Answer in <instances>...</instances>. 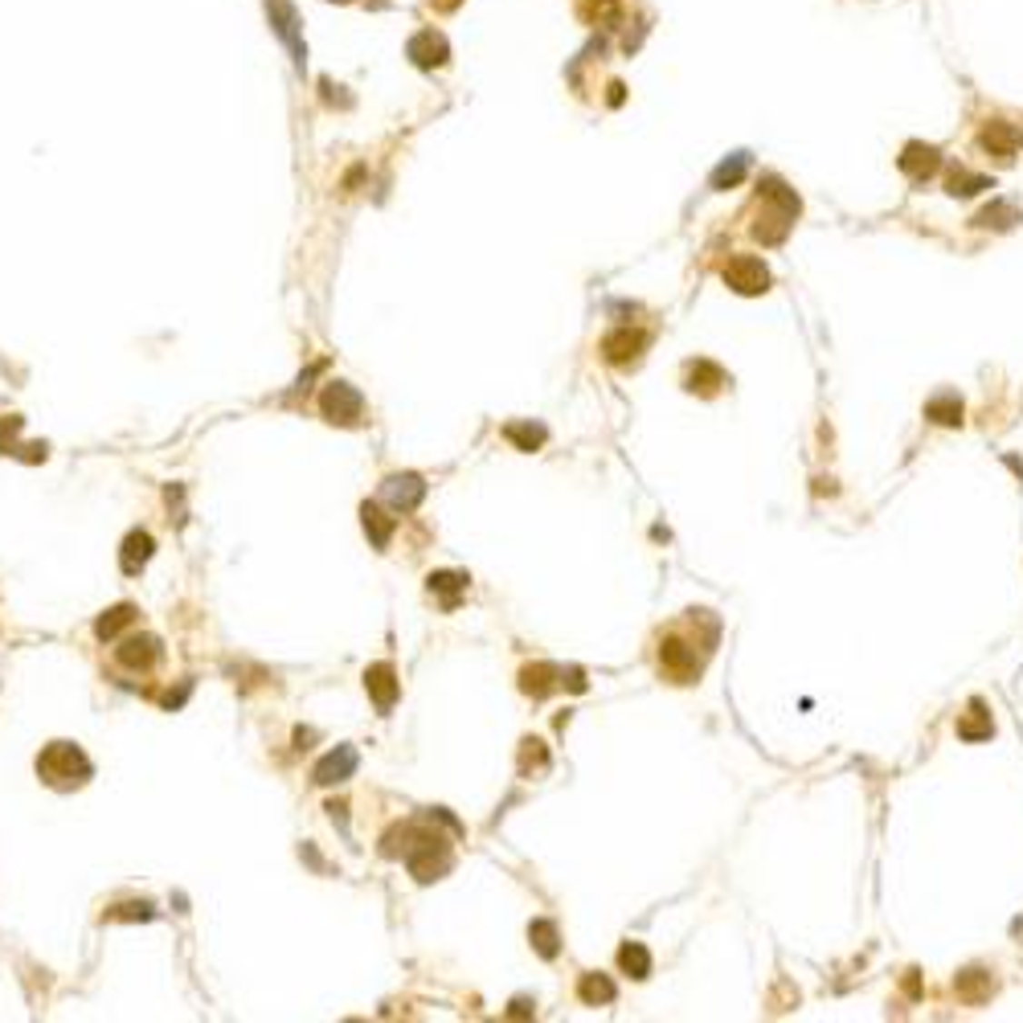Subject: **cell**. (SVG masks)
<instances>
[{"label":"cell","mask_w":1023,"mask_h":1023,"mask_svg":"<svg viewBox=\"0 0 1023 1023\" xmlns=\"http://www.w3.org/2000/svg\"><path fill=\"white\" fill-rule=\"evenodd\" d=\"M364 688H369L372 704H377L381 712L393 709L397 692H402V684H397V676H393V668H389V663H372V668L364 671Z\"/></svg>","instance_id":"cell-13"},{"label":"cell","mask_w":1023,"mask_h":1023,"mask_svg":"<svg viewBox=\"0 0 1023 1023\" xmlns=\"http://www.w3.org/2000/svg\"><path fill=\"white\" fill-rule=\"evenodd\" d=\"M557 676H561V671H557L553 663H529V668L521 671V688L532 696V700H545V696L557 688Z\"/></svg>","instance_id":"cell-18"},{"label":"cell","mask_w":1023,"mask_h":1023,"mask_svg":"<svg viewBox=\"0 0 1023 1023\" xmlns=\"http://www.w3.org/2000/svg\"><path fill=\"white\" fill-rule=\"evenodd\" d=\"M132 622H135V606H127V602L124 606H111V611L94 622V635H99V639H115L119 631L132 627Z\"/></svg>","instance_id":"cell-29"},{"label":"cell","mask_w":1023,"mask_h":1023,"mask_svg":"<svg viewBox=\"0 0 1023 1023\" xmlns=\"http://www.w3.org/2000/svg\"><path fill=\"white\" fill-rule=\"evenodd\" d=\"M925 418H933L938 426H962V402L954 393H941L925 405Z\"/></svg>","instance_id":"cell-27"},{"label":"cell","mask_w":1023,"mask_h":1023,"mask_svg":"<svg viewBox=\"0 0 1023 1023\" xmlns=\"http://www.w3.org/2000/svg\"><path fill=\"white\" fill-rule=\"evenodd\" d=\"M529 941H532V949H537L541 958H557V949H561V938H557V925L553 921H532L529 925Z\"/></svg>","instance_id":"cell-30"},{"label":"cell","mask_w":1023,"mask_h":1023,"mask_svg":"<svg viewBox=\"0 0 1023 1023\" xmlns=\"http://www.w3.org/2000/svg\"><path fill=\"white\" fill-rule=\"evenodd\" d=\"M295 741H299V750H307V741H312V729H299Z\"/></svg>","instance_id":"cell-37"},{"label":"cell","mask_w":1023,"mask_h":1023,"mask_svg":"<svg viewBox=\"0 0 1023 1023\" xmlns=\"http://www.w3.org/2000/svg\"><path fill=\"white\" fill-rule=\"evenodd\" d=\"M982 189H995V184H990L987 176L970 173V168H954V173L946 176V193H949V197H974V193H982Z\"/></svg>","instance_id":"cell-25"},{"label":"cell","mask_w":1023,"mask_h":1023,"mask_svg":"<svg viewBox=\"0 0 1023 1023\" xmlns=\"http://www.w3.org/2000/svg\"><path fill=\"white\" fill-rule=\"evenodd\" d=\"M660 668L668 671V680H676V684H692L704 668V651H696V643H688V639L671 635L660 643Z\"/></svg>","instance_id":"cell-3"},{"label":"cell","mask_w":1023,"mask_h":1023,"mask_svg":"<svg viewBox=\"0 0 1023 1023\" xmlns=\"http://www.w3.org/2000/svg\"><path fill=\"white\" fill-rule=\"evenodd\" d=\"M266 13H271L274 34H279L283 42H287V50L295 54V66H303L307 45H303V37H299V13H295V5H291V0H266Z\"/></svg>","instance_id":"cell-6"},{"label":"cell","mask_w":1023,"mask_h":1023,"mask_svg":"<svg viewBox=\"0 0 1023 1023\" xmlns=\"http://www.w3.org/2000/svg\"><path fill=\"white\" fill-rule=\"evenodd\" d=\"M938 168H941V152L933 148V144H921V140L905 144V152H900V173H905L913 184L929 181Z\"/></svg>","instance_id":"cell-8"},{"label":"cell","mask_w":1023,"mask_h":1023,"mask_svg":"<svg viewBox=\"0 0 1023 1023\" xmlns=\"http://www.w3.org/2000/svg\"><path fill=\"white\" fill-rule=\"evenodd\" d=\"M320 410L328 422H336V426H356L364 413V397L356 393L353 385H344V381H332L328 389L320 393Z\"/></svg>","instance_id":"cell-4"},{"label":"cell","mask_w":1023,"mask_h":1023,"mask_svg":"<svg viewBox=\"0 0 1023 1023\" xmlns=\"http://www.w3.org/2000/svg\"><path fill=\"white\" fill-rule=\"evenodd\" d=\"M37 774L54 790H74V786H83L91 778V758L74 741H54L37 753Z\"/></svg>","instance_id":"cell-1"},{"label":"cell","mask_w":1023,"mask_h":1023,"mask_svg":"<svg viewBox=\"0 0 1023 1023\" xmlns=\"http://www.w3.org/2000/svg\"><path fill=\"white\" fill-rule=\"evenodd\" d=\"M115 660L124 663L127 671H148L152 663L160 660V639H152V635H132V639H124V643L115 647Z\"/></svg>","instance_id":"cell-11"},{"label":"cell","mask_w":1023,"mask_h":1023,"mask_svg":"<svg viewBox=\"0 0 1023 1023\" xmlns=\"http://www.w3.org/2000/svg\"><path fill=\"white\" fill-rule=\"evenodd\" d=\"M978 144L990 152V156L1011 160L1015 152H1019V132H1015V127L1007 124V119H990V124L978 132Z\"/></svg>","instance_id":"cell-14"},{"label":"cell","mask_w":1023,"mask_h":1023,"mask_svg":"<svg viewBox=\"0 0 1023 1023\" xmlns=\"http://www.w3.org/2000/svg\"><path fill=\"white\" fill-rule=\"evenodd\" d=\"M725 283L737 291V295H761V291L770 287V271L758 263V258H733V263L725 266Z\"/></svg>","instance_id":"cell-7"},{"label":"cell","mask_w":1023,"mask_h":1023,"mask_svg":"<svg viewBox=\"0 0 1023 1023\" xmlns=\"http://www.w3.org/2000/svg\"><path fill=\"white\" fill-rule=\"evenodd\" d=\"M1019 222V214H1015V205H1007V201H995V205H987L978 217H974V225H982V230H1011V225Z\"/></svg>","instance_id":"cell-31"},{"label":"cell","mask_w":1023,"mask_h":1023,"mask_svg":"<svg viewBox=\"0 0 1023 1023\" xmlns=\"http://www.w3.org/2000/svg\"><path fill=\"white\" fill-rule=\"evenodd\" d=\"M647 348V336L639 328H614L611 336L602 340V356L611 364H635Z\"/></svg>","instance_id":"cell-9"},{"label":"cell","mask_w":1023,"mask_h":1023,"mask_svg":"<svg viewBox=\"0 0 1023 1023\" xmlns=\"http://www.w3.org/2000/svg\"><path fill=\"white\" fill-rule=\"evenodd\" d=\"M426 590L442 598L446 611H454V606H459V598H462V590H467V578H462V573L438 570V573H430V578H426Z\"/></svg>","instance_id":"cell-19"},{"label":"cell","mask_w":1023,"mask_h":1023,"mask_svg":"<svg viewBox=\"0 0 1023 1023\" xmlns=\"http://www.w3.org/2000/svg\"><path fill=\"white\" fill-rule=\"evenodd\" d=\"M152 549H156V541H152L144 529L127 532L124 549H119V565H124V573H140L144 565L152 561Z\"/></svg>","instance_id":"cell-16"},{"label":"cell","mask_w":1023,"mask_h":1023,"mask_svg":"<svg viewBox=\"0 0 1023 1023\" xmlns=\"http://www.w3.org/2000/svg\"><path fill=\"white\" fill-rule=\"evenodd\" d=\"M111 921H152L156 917V909L148 905V900H124V905L111 909Z\"/></svg>","instance_id":"cell-32"},{"label":"cell","mask_w":1023,"mask_h":1023,"mask_svg":"<svg viewBox=\"0 0 1023 1023\" xmlns=\"http://www.w3.org/2000/svg\"><path fill=\"white\" fill-rule=\"evenodd\" d=\"M958 998H962V1003H987L990 998V990H995V982H990V974L987 970H966V974H958Z\"/></svg>","instance_id":"cell-20"},{"label":"cell","mask_w":1023,"mask_h":1023,"mask_svg":"<svg viewBox=\"0 0 1023 1023\" xmlns=\"http://www.w3.org/2000/svg\"><path fill=\"white\" fill-rule=\"evenodd\" d=\"M745 173H750V152H733L729 160H720L712 168V189H733V184L745 181Z\"/></svg>","instance_id":"cell-21"},{"label":"cell","mask_w":1023,"mask_h":1023,"mask_svg":"<svg viewBox=\"0 0 1023 1023\" xmlns=\"http://www.w3.org/2000/svg\"><path fill=\"white\" fill-rule=\"evenodd\" d=\"M545 770L549 766V753H545V741H537V737H529L521 750V774H529V770Z\"/></svg>","instance_id":"cell-33"},{"label":"cell","mask_w":1023,"mask_h":1023,"mask_svg":"<svg viewBox=\"0 0 1023 1023\" xmlns=\"http://www.w3.org/2000/svg\"><path fill=\"white\" fill-rule=\"evenodd\" d=\"M361 524H364V532H369L372 549H385L389 541H393V532H397V521H393V516H385V508H381V503H364V508H361Z\"/></svg>","instance_id":"cell-17"},{"label":"cell","mask_w":1023,"mask_h":1023,"mask_svg":"<svg viewBox=\"0 0 1023 1023\" xmlns=\"http://www.w3.org/2000/svg\"><path fill=\"white\" fill-rule=\"evenodd\" d=\"M353 770H356V750L353 745H336L332 753H323V758L315 761L312 778L320 786H336V782H344V778H353Z\"/></svg>","instance_id":"cell-10"},{"label":"cell","mask_w":1023,"mask_h":1023,"mask_svg":"<svg viewBox=\"0 0 1023 1023\" xmlns=\"http://www.w3.org/2000/svg\"><path fill=\"white\" fill-rule=\"evenodd\" d=\"M410 831H413V827H410ZM402 856H405V868H410L422 884L438 880V876L451 868V848H446V839H442V835H434V831H413V843L402 851Z\"/></svg>","instance_id":"cell-2"},{"label":"cell","mask_w":1023,"mask_h":1023,"mask_svg":"<svg viewBox=\"0 0 1023 1023\" xmlns=\"http://www.w3.org/2000/svg\"><path fill=\"white\" fill-rule=\"evenodd\" d=\"M684 385L692 389V393H700V397H712L720 385H729V377H725V369H720V364H712V361H692V364H688Z\"/></svg>","instance_id":"cell-15"},{"label":"cell","mask_w":1023,"mask_h":1023,"mask_svg":"<svg viewBox=\"0 0 1023 1023\" xmlns=\"http://www.w3.org/2000/svg\"><path fill=\"white\" fill-rule=\"evenodd\" d=\"M578 13H581V21H586V25H619V21H622V5H619V0H581Z\"/></svg>","instance_id":"cell-24"},{"label":"cell","mask_w":1023,"mask_h":1023,"mask_svg":"<svg viewBox=\"0 0 1023 1023\" xmlns=\"http://www.w3.org/2000/svg\"><path fill=\"white\" fill-rule=\"evenodd\" d=\"M622 91H627L622 83H611V94H606V103H611V107H619V103H622Z\"/></svg>","instance_id":"cell-36"},{"label":"cell","mask_w":1023,"mask_h":1023,"mask_svg":"<svg viewBox=\"0 0 1023 1023\" xmlns=\"http://www.w3.org/2000/svg\"><path fill=\"white\" fill-rule=\"evenodd\" d=\"M422 495H426L422 475H389L385 479V500L393 512H413L422 503Z\"/></svg>","instance_id":"cell-12"},{"label":"cell","mask_w":1023,"mask_h":1023,"mask_svg":"<svg viewBox=\"0 0 1023 1023\" xmlns=\"http://www.w3.org/2000/svg\"><path fill=\"white\" fill-rule=\"evenodd\" d=\"M508 1015H512V1019H529V1015H532V1003H529V998H516V1003L508 1007Z\"/></svg>","instance_id":"cell-34"},{"label":"cell","mask_w":1023,"mask_h":1023,"mask_svg":"<svg viewBox=\"0 0 1023 1023\" xmlns=\"http://www.w3.org/2000/svg\"><path fill=\"white\" fill-rule=\"evenodd\" d=\"M995 733V725H990V712L982 700L970 704V712H966L962 720H958V737H966V741H982V737Z\"/></svg>","instance_id":"cell-23"},{"label":"cell","mask_w":1023,"mask_h":1023,"mask_svg":"<svg viewBox=\"0 0 1023 1023\" xmlns=\"http://www.w3.org/2000/svg\"><path fill=\"white\" fill-rule=\"evenodd\" d=\"M503 438L508 442H516L521 451H537V446H545V426H532V422H508L503 426Z\"/></svg>","instance_id":"cell-28"},{"label":"cell","mask_w":1023,"mask_h":1023,"mask_svg":"<svg viewBox=\"0 0 1023 1023\" xmlns=\"http://www.w3.org/2000/svg\"><path fill=\"white\" fill-rule=\"evenodd\" d=\"M619 966L631 974V978H647V974H651V954H647L643 941H627V946L619 949Z\"/></svg>","instance_id":"cell-26"},{"label":"cell","mask_w":1023,"mask_h":1023,"mask_svg":"<svg viewBox=\"0 0 1023 1023\" xmlns=\"http://www.w3.org/2000/svg\"><path fill=\"white\" fill-rule=\"evenodd\" d=\"M578 995H581V1003L598 1007V1003H614V995H619V990H614V982L606 978V974L590 970V974H581V982H578Z\"/></svg>","instance_id":"cell-22"},{"label":"cell","mask_w":1023,"mask_h":1023,"mask_svg":"<svg viewBox=\"0 0 1023 1023\" xmlns=\"http://www.w3.org/2000/svg\"><path fill=\"white\" fill-rule=\"evenodd\" d=\"M405 58H410L418 70H438V66H446V58H451V42H446V34H438V29H418V34L410 37V45H405Z\"/></svg>","instance_id":"cell-5"},{"label":"cell","mask_w":1023,"mask_h":1023,"mask_svg":"<svg viewBox=\"0 0 1023 1023\" xmlns=\"http://www.w3.org/2000/svg\"><path fill=\"white\" fill-rule=\"evenodd\" d=\"M459 5H462V0H430V9H438V13H454Z\"/></svg>","instance_id":"cell-35"}]
</instances>
